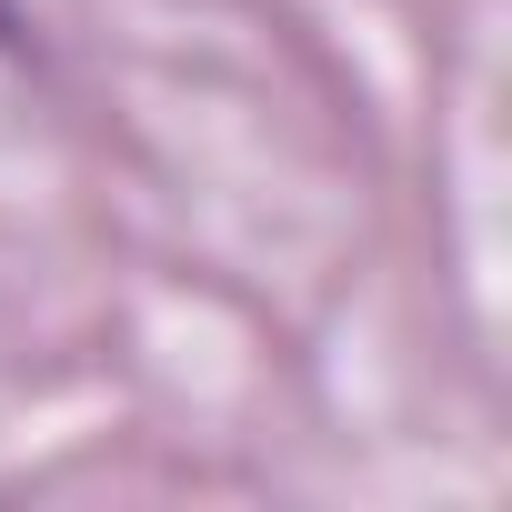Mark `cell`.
Wrapping results in <instances>:
<instances>
[{
	"mask_svg": "<svg viewBox=\"0 0 512 512\" xmlns=\"http://www.w3.org/2000/svg\"><path fill=\"white\" fill-rule=\"evenodd\" d=\"M0 41H21V31H11V0H0Z\"/></svg>",
	"mask_w": 512,
	"mask_h": 512,
	"instance_id": "1",
	"label": "cell"
}]
</instances>
